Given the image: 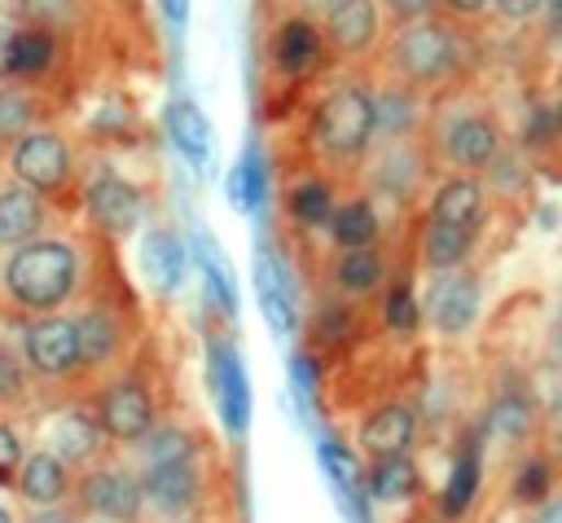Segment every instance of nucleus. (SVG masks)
I'll list each match as a JSON object with an SVG mask.
<instances>
[{
  "label": "nucleus",
  "instance_id": "obj_1",
  "mask_svg": "<svg viewBox=\"0 0 562 523\" xmlns=\"http://www.w3.org/2000/svg\"><path fill=\"white\" fill-rule=\"evenodd\" d=\"M4 294L26 316L61 312L79 286V251L66 237H35L9 251L0 268Z\"/></svg>",
  "mask_w": 562,
  "mask_h": 523
},
{
  "label": "nucleus",
  "instance_id": "obj_2",
  "mask_svg": "<svg viewBox=\"0 0 562 523\" xmlns=\"http://www.w3.org/2000/svg\"><path fill=\"white\" fill-rule=\"evenodd\" d=\"M316 149L334 167H356L373 149V88L360 79L334 84L312 114Z\"/></svg>",
  "mask_w": 562,
  "mask_h": 523
},
{
  "label": "nucleus",
  "instance_id": "obj_3",
  "mask_svg": "<svg viewBox=\"0 0 562 523\" xmlns=\"http://www.w3.org/2000/svg\"><path fill=\"white\" fill-rule=\"evenodd\" d=\"M461 62V40L448 22L439 18H417L404 22L391 40H386V75L404 88H435L443 79H452Z\"/></svg>",
  "mask_w": 562,
  "mask_h": 523
},
{
  "label": "nucleus",
  "instance_id": "obj_4",
  "mask_svg": "<svg viewBox=\"0 0 562 523\" xmlns=\"http://www.w3.org/2000/svg\"><path fill=\"white\" fill-rule=\"evenodd\" d=\"M75 514H97L110 523H145V501H140V479L132 461L101 457L97 466L79 470L75 479Z\"/></svg>",
  "mask_w": 562,
  "mask_h": 523
},
{
  "label": "nucleus",
  "instance_id": "obj_5",
  "mask_svg": "<svg viewBox=\"0 0 562 523\" xmlns=\"http://www.w3.org/2000/svg\"><path fill=\"white\" fill-rule=\"evenodd\" d=\"M22 369L40 382H75L83 378V356H79V330L75 316L48 312L31 316L22 330Z\"/></svg>",
  "mask_w": 562,
  "mask_h": 523
},
{
  "label": "nucleus",
  "instance_id": "obj_6",
  "mask_svg": "<svg viewBox=\"0 0 562 523\" xmlns=\"http://www.w3.org/2000/svg\"><path fill=\"white\" fill-rule=\"evenodd\" d=\"M430 149L452 176H483L501 158V127L487 110H457L435 127Z\"/></svg>",
  "mask_w": 562,
  "mask_h": 523
},
{
  "label": "nucleus",
  "instance_id": "obj_7",
  "mask_svg": "<svg viewBox=\"0 0 562 523\" xmlns=\"http://www.w3.org/2000/svg\"><path fill=\"white\" fill-rule=\"evenodd\" d=\"M92 418H97L101 435H105L110 444H123V448L140 444L145 431L158 422L149 387H145L136 374H123V369L110 374V378L97 387V396H92Z\"/></svg>",
  "mask_w": 562,
  "mask_h": 523
},
{
  "label": "nucleus",
  "instance_id": "obj_8",
  "mask_svg": "<svg viewBox=\"0 0 562 523\" xmlns=\"http://www.w3.org/2000/svg\"><path fill=\"white\" fill-rule=\"evenodd\" d=\"M9 171L22 189L48 198L61 193L75 176V149L57 127H31L9 145Z\"/></svg>",
  "mask_w": 562,
  "mask_h": 523
},
{
  "label": "nucleus",
  "instance_id": "obj_9",
  "mask_svg": "<svg viewBox=\"0 0 562 523\" xmlns=\"http://www.w3.org/2000/svg\"><path fill=\"white\" fill-rule=\"evenodd\" d=\"M136 470V466H132ZM140 501L145 514H154L158 523H180L193 519L198 501H202V466L198 461H171V466H140Z\"/></svg>",
  "mask_w": 562,
  "mask_h": 523
},
{
  "label": "nucleus",
  "instance_id": "obj_10",
  "mask_svg": "<svg viewBox=\"0 0 562 523\" xmlns=\"http://www.w3.org/2000/svg\"><path fill=\"white\" fill-rule=\"evenodd\" d=\"M426 321L435 334L443 338H461L474 316H479V277L465 272V268H452V272H435L430 290H426Z\"/></svg>",
  "mask_w": 562,
  "mask_h": 523
},
{
  "label": "nucleus",
  "instance_id": "obj_11",
  "mask_svg": "<svg viewBox=\"0 0 562 523\" xmlns=\"http://www.w3.org/2000/svg\"><path fill=\"white\" fill-rule=\"evenodd\" d=\"M75 479L79 470H70L53 448H26L13 492L26 510H61L75 501Z\"/></svg>",
  "mask_w": 562,
  "mask_h": 523
},
{
  "label": "nucleus",
  "instance_id": "obj_12",
  "mask_svg": "<svg viewBox=\"0 0 562 523\" xmlns=\"http://www.w3.org/2000/svg\"><path fill=\"white\" fill-rule=\"evenodd\" d=\"M356 439H360V453L369 461L408 457L413 444H417V413L408 404H400V400H386V404H378V409H369L360 418Z\"/></svg>",
  "mask_w": 562,
  "mask_h": 523
},
{
  "label": "nucleus",
  "instance_id": "obj_13",
  "mask_svg": "<svg viewBox=\"0 0 562 523\" xmlns=\"http://www.w3.org/2000/svg\"><path fill=\"white\" fill-rule=\"evenodd\" d=\"M105 444H110V439L101 435L92 409L70 404V409H61V413L48 422V444H44V448H53L70 470H88V466H97V461L105 457Z\"/></svg>",
  "mask_w": 562,
  "mask_h": 523
},
{
  "label": "nucleus",
  "instance_id": "obj_14",
  "mask_svg": "<svg viewBox=\"0 0 562 523\" xmlns=\"http://www.w3.org/2000/svg\"><path fill=\"white\" fill-rule=\"evenodd\" d=\"M325 31L338 57H364L382 35V9L378 0H338L325 13Z\"/></svg>",
  "mask_w": 562,
  "mask_h": 523
},
{
  "label": "nucleus",
  "instance_id": "obj_15",
  "mask_svg": "<svg viewBox=\"0 0 562 523\" xmlns=\"http://www.w3.org/2000/svg\"><path fill=\"white\" fill-rule=\"evenodd\" d=\"M75 330H79V356H83V374H105L123 360V321L92 303L75 316Z\"/></svg>",
  "mask_w": 562,
  "mask_h": 523
},
{
  "label": "nucleus",
  "instance_id": "obj_16",
  "mask_svg": "<svg viewBox=\"0 0 562 523\" xmlns=\"http://www.w3.org/2000/svg\"><path fill=\"white\" fill-rule=\"evenodd\" d=\"M140 189L114 171H101L92 185H88V215L110 229V233H127L136 220H140Z\"/></svg>",
  "mask_w": 562,
  "mask_h": 523
},
{
  "label": "nucleus",
  "instance_id": "obj_17",
  "mask_svg": "<svg viewBox=\"0 0 562 523\" xmlns=\"http://www.w3.org/2000/svg\"><path fill=\"white\" fill-rule=\"evenodd\" d=\"M483 202H487L483 176H448V180L435 189V198H430V220H435V224H448V229L479 233Z\"/></svg>",
  "mask_w": 562,
  "mask_h": 523
},
{
  "label": "nucleus",
  "instance_id": "obj_18",
  "mask_svg": "<svg viewBox=\"0 0 562 523\" xmlns=\"http://www.w3.org/2000/svg\"><path fill=\"white\" fill-rule=\"evenodd\" d=\"M35 237H44V202H40V193H31L13 180L0 189V251H13Z\"/></svg>",
  "mask_w": 562,
  "mask_h": 523
},
{
  "label": "nucleus",
  "instance_id": "obj_19",
  "mask_svg": "<svg viewBox=\"0 0 562 523\" xmlns=\"http://www.w3.org/2000/svg\"><path fill=\"white\" fill-rule=\"evenodd\" d=\"M426 149L417 145V141H386V149L378 154V163H373V180H378V189L382 193H395V198H408L422 180H426V158H422Z\"/></svg>",
  "mask_w": 562,
  "mask_h": 523
},
{
  "label": "nucleus",
  "instance_id": "obj_20",
  "mask_svg": "<svg viewBox=\"0 0 562 523\" xmlns=\"http://www.w3.org/2000/svg\"><path fill=\"white\" fill-rule=\"evenodd\" d=\"M171 461H198V439L176 422H154L140 444H132V466H171Z\"/></svg>",
  "mask_w": 562,
  "mask_h": 523
},
{
  "label": "nucleus",
  "instance_id": "obj_21",
  "mask_svg": "<svg viewBox=\"0 0 562 523\" xmlns=\"http://www.w3.org/2000/svg\"><path fill=\"white\" fill-rule=\"evenodd\" d=\"M321 57V35L307 18H285L272 35V62L285 70V75H307Z\"/></svg>",
  "mask_w": 562,
  "mask_h": 523
},
{
  "label": "nucleus",
  "instance_id": "obj_22",
  "mask_svg": "<svg viewBox=\"0 0 562 523\" xmlns=\"http://www.w3.org/2000/svg\"><path fill=\"white\" fill-rule=\"evenodd\" d=\"M167 132H171V141H176V149L184 154L189 167H198V171L211 167V127H206V119L193 101H171L167 105Z\"/></svg>",
  "mask_w": 562,
  "mask_h": 523
},
{
  "label": "nucleus",
  "instance_id": "obj_23",
  "mask_svg": "<svg viewBox=\"0 0 562 523\" xmlns=\"http://www.w3.org/2000/svg\"><path fill=\"white\" fill-rule=\"evenodd\" d=\"M53 35L44 31V26H22V31H13L9 40H4V62H0V70L4 75H18V79H26V75H40L48 62H53Z\"/></svg>",
  "mask_w": 562,
  "mask_h": 523
},
{
  "label": "nucleus",
  "instance_id": "obj_24",
  "mask_svg": "<svg viewBox=\"0 0 562 523\" xmlns=\"http://www.w3.org/2000/svg\"><path fill=\"white\" fill-rule=\"evenodd\" d=\"M325 229L334 233V242H338L342 251H356V246H378V211H373V202H369V198L338 202Z\"/></svg>",
  "mask_w": 562,
  "mask_h": 523
},
{
  "label": "nucleus",
  "instance_id": "obj_25",
  "mask_svg": "<svg viewBox=\"0 0 562 523\" xmlns=\"http://www.w3.org/2000/svg\"><path fill=\"white\" fill-rule=\"evenodd\" d=\"M470 246H474V233H465V229H448V224H435V220H426V229H422V264L430 272L461 268Z\"/></svg>",
  "mask_w": 562,
  "mask_h": 523
},
{
  "label": "nucleus",
  "instance_id": "obj_26",
  "mask_svg": "<svg viewBox=\"0 0 562 523\" xmlns=\"http://www.w3.org/2000/svg\"><path fill=\"white\" fill-rule=\"evenodd\" d=\"M140 255H145L149 286H154L158 294L176 290V281H180V272H184V251H180L176 233H167V229H149V233H145Z\"/></svg>",
  "mask_w": 562,
  "mask_h": 523
},
{
  "label": "nucleus",
  "instance_id": "obj_27",
  "mask_svg": "<svg viewBox=\"0 0 562 523\" xmlns=\"http://www.w3.org/2000/svg\"><path fill=\"white\" fill-rule=\"evenodd\" d=\"M386 277V259L378 246H356V251H342L338 264H334V286L342 294H369L378 290Z\"/></svg>",
  "mask_w": 562,
  "mask_h": 523
},
{
  "label": "nucleus",
  "instance_id": "obj_28",
  "mask_svg": "<svg viewBox=\"0 0 562 523\" xmlns=\"http://www.w3.org/2000/svg\"><path fill=\"white\" fill-rule=\"evenodd\" d=\"M285 211L303 229H325L329 215H334V189L325 180H299L290 189V198H285Z\"/></svg>",
  "mask_w": 562,
  "mask_h": 523
},
{
  "label": "nucleus",
  "instance_id": "obj_29",
  "mask_svg": "<svg viewBox=\"0 0 562 523\" xmlns=\"http://www.w3.org/2000/svg\"><path fill=\"white\" fill-rule=\"evenodd\" d=\"M215 382H220V409H224V422L233 431L246 426V378H241V365L233 352H215Z\"/></svg>",
  "mask_w": 562,
  "mask_h": 523
},
{
  "label": "nucleus",
  "instance_id": "obj_30",
  "mask_svg": "<svg viewBox=\"0 0 562 523\" xmlns=\"http://www.w3.org/2000/svg\"><path fill=\"white\" fill-rule=\"evenodd\" d=\"M255 281H259V303H263L272 330H277V334H290V330H294V303H290V294H285V286H281V272H277V264H272L268 255H259Z\"/></svg>",
  "mask_w": 562,
  "mask_h": 523
},
{
  "label": "nucleus",
  "instance_id": "obj_31",
  "mask_svg": "<svg viewBox=\"0 0 562 523\" xmlns=\"http://www.w3.org/2000/svg\"><path fill=\"white\" fill-rule=\"evenodd\" d=\"M369 492L378 501H404L417 492V466L413 457H386L369 466Z\"/></svg>",
  "mask_w": 562,
  "mask_h": 523
},
{
  "label": "nucleus",
  "instance_id": "obj_32",
  "mask_svg": "<svg viewBox=\"0 0 562 523\" xmlns=\"http://www.w3.org/2000/svg\"><path fill=\"white\" fill-rule=\"evenodd\" d=\"M35 127V97L22 84H0V149Z\"/></svg>",
  "mask_w": 562,
  "mask_h": 523
},
{
  "label": "nucleus",
  "instance_id": "obj_33",
  "mask_svg": "<svg viewBox=\"0 0 562 523\" xmlns=\"http://www.w3.org/2000/svg\"><path fill=\"white\" fill-rule=\"evenodd\" d=\"M474 492H479V453L465 448L448 475V488H443V514L457 519L465 514V505H474Z\"/></svg>",
  "mask_w": 562,
  "mask_h": 523
},
{
  "label": "nucleus",
  "instance_id": "obj_34",
  "mask_svg": "<svg viewBox=\"0 0 562 523\" xmlns=\"http://www.w3.org/2000/svg\"><path fill=\"white\" fill-rule=\"evenodd\" d=\"M228 198L241 207V211H255L259 198H263V167H259V154H246L233 171H228Z\"/></svg>",
  "mask_w": 562,
  "mask_h": 523
},
{
  "label": "nucleus",
  "instance_id": "obj_35",
  "mask_svg": "<svg viewBox=\"0 0 562 523\" xmlns=\"http://www.w3.org/2000/svg\"><path fill=\"white\" fill-rule=\"evenodd\" d=\"M549 492H553V470H549V457H531V461L518 470V479H514V497H518L522 505H540Z\"/></svg>",
  "mask_w": 562,
  "mask_h": 523
},
{
  "label": "nucleus",
  "instance_id": "obj_36",
  "mask_svg": "<svg viewBox=\"0 0 562 523\" xmlns=\"http://www.w3.org/2000/svg\"><path fill=\"white\" fill-rule=\"evenodd\" d=\"M22 457H26V439H22V431H18L13 422L0 418V488L13 492V479H18V470H22Z\"/></svg>",
  "mask_w": 562,
  "mask_h": 523
},
{
  "label": "nucleus",
  "instance_id": "obj_37",
  "mask_svg": "<svg viewBox=\"0 0 562 523\" xmlns=\"http://www.w3.org/2000/svg\"><path fill=\"white\" fill-rule=\"evenodd\" d=\"M386 330H395V334H413L417 330V299H413L408 281L391 286V294H386Z\"/></svg>",
  "mask_w": 562,
  "mask_h": 523
},
{
  "label": "nucleus",
  "instance_id": "obj_38",
  "mask_svg": "<svg viewBox=\"0 0 562 523\" xmlns=\"http://www.w3.org/2000/svg\"><path fill=\"white\" fill-rule=\"evenodd\" d=\"M22 391H26V369L9 347H0V409L22 404Z\"/></svg>",
  "mask_w": 562,
  "mask_h": 523
},
{
  "label": "nucleus",
  "instance_id": "obj_39",
  "mask_svg": "<svg viewBox=\"0 0 562 523\" xmlns=\"http://www.w3.org/2000/svg\"><path fill=\"white\" fill-rule=\"evenodd\" d=\"M378 9H382L386 18H395V22L404 26V22H417V18H430V13L439 9V0H378Z\"/></svg>",
  "mask_w": 562,
  "mask_h": 523
},
{
  "label": "nucleus",
  "instance_id": "obj_40",
  "mask_svg": "<svg viewBox=\"0 0 562 523\" xmlns=\"http://www.w3.org/2000/svg\"><path fill=\"white\" fill-rule=\"evenodd\" d=\"M202 272H206V281H211L215 299L233 312V281H224V268H220V259H215V251H211V246H206V255H202Z\"/></svg>",
  "mask_w": 562,
  "mask_h": 523
},
{
  "label": "nucleus",
  "instance_id": "obj_41",
  "mask_svg": "<svg viewBox=\"0 0 562 523\" xmlns=\"http://www.w3.org/2000/svg\"><path fill=\"white\" fill-rule=\"evenodd\" d=\"M492 9H496V18H505V22H531V18L544 9V0H492Z\"/></svg>",
  "mask_w": 562,
  "mask_h": 523
},
{
  "label": "nucleus",
  "instance_id": "obj_42",
  "mask_svg": "<svg viewBox=\"0 0 562 523\" xmlns=\"http://www.w3.org/2000/svg\"><path fill=\"white\" fill-rule=\"evenodd\" d=\"M527 523H562V488L549 492L540 505H531L527 510Z\"/></svg>",
  "mask_w": 562,
  "mask_h": 523
},
{
  "label": "nucleus",
  "instance_id": "obj_43",
  "mask_svg": "<svg viewBox=\"0 0 562 523\" xmlns=\"http://www.w3.org/2000/svg\"><path fill=\"white\" fill-rule=\"evenodd\" d=\"M158 13H162L171 26H184V18H189V0H158Z\"/></svg>",
  "mask_w": 562,
  "mask_h": 523
},
{
  "label": "nucleus",
  "instance_id": "obj_44",
  "mask_svg": "<svg viewBox=\"0 0 562 523\" xmlns=\"http://www.w3.org/2000/svg\"><path fill=\"white\" fill-rule=\"evenodd\" d=\"M448 13H457V18H470V13H479V9H487L492 0H439Z\"/></svg>",
  "mask_w": 562,
  "mask_h": 523
},
{
  "label": "nucleus",
  "instance_id": "obj_45",
  "mask_svg": "<svg viewBox=\"0 0 562 523\" xmlns=\"http://www.w3.org/2000/svg\"><path fill=\"white\" fill-rule=\"evenodd\" d=\"M549 123H553V127H558V132H562V97H558V105H553V110H549Z\"/></svg>",
  "mask_w": 562,
  "mask_h": 523
},
{
  "label": "nucleus",
  "instance_id": "obj_46",
  "mask_svg": "<svg viewBox=\"0 0 562 523\" xmlns=\"http://www.w3.org/2000/svg\"><path fill=\"white\" fill-rule=\"evenodd\" d=\"M70 523H110V519H97V514H75Z\"/></svg>",
  "mask_w": 562,
  "mask_h": 523
},
{
  "label": "nucleus",
  "instance_id": "obj_47",
  "mask_svg": "<svg viewBox=\"0 0 562 523\" xmlns=\"http://www.w3.org/2000/svg\"><path fill=\"white\" fill-rule=\"evenodd\" d=\"M0 523H18V519H13V510H9L4 501H0Z\"/></svg>",
  "mask_w": 562,
  "mask_h": 523
},
{
  "label": "nucleus",
  "instance_id": "obj_48",
  "mask_svg": "<svg viewBox=\"0 0 562 523\" xmlns=\"http://www.w3.org/2000/svg\"><path fill=\"white\" fill-rule=\"evenodd\" d=\"M307 4H316V9H321V13H329V9H334V4H338V0H307Z\"/></svg>",
  "mask_w": 562,
  "mask_h": 523
},
{
  "label": "nucleus",
  "instance_id": "obj_49",
  "mask_svg": "<svg viewBox=\"0 0 562 523\" xmlns=\"http://www.w3.org/2000/svg\"><path fill=\"white\" fill-rule=\"evenodd\" d=\"M544 4H549V9H553V13L562 18V0H544Z\"/></svg>",
  "mask_w": 562,
  "mask_h": 523
},
{
  "label": "nucleus",
  "instance_id": "obj_50",
  "mask_svg": "<svg viewBox=\"0 0 562 523\" xmlns=\"http://www.w3.org/2000/svg\"><path fill=\"white\" fill-rule=\"evenodd\" d=\"M180 523H193V519H180Z\"/></svg>",
  "mask_w": 562,
  "mask_h": 523
}]
</instances>
